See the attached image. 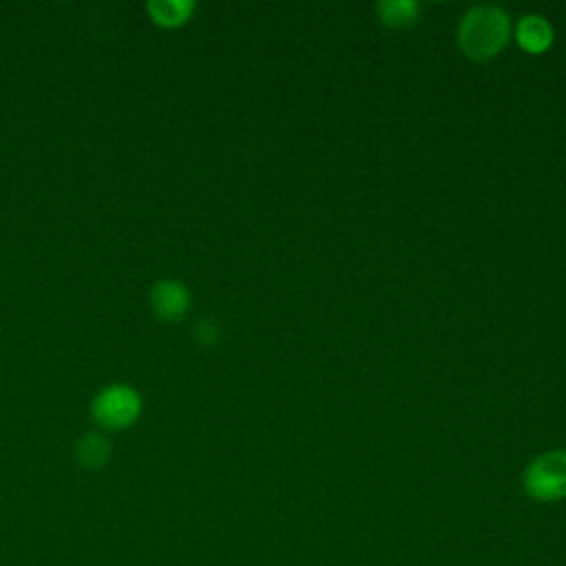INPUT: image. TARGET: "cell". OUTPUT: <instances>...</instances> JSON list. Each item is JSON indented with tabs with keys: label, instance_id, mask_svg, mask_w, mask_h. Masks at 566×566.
<instances>
[{
	"label": "cell",
	"instance_id": "cell-1",
	"mask_svg": "<svg viewBox=\"0 0 566 566\" xmlns=\"http://www.w3.org/2000/svg\"><path fill=\"white\" fill-rule=\"evenodd\" d=\"M509 35V13L495 4H478L469 9L458 27V44L473 60H489L497 55Z\"/></svg>",
	"mask_w": 566,
	"mask_h": 566
},
{
	"label": "cell",
	"instance_id": "cell-2",
	"mask_svg": "<svg viewBox=\"0 0 566 566\" xmlns=\"http://www.w3.org/2000/svg\"><path fill=\"white\" fill-rule=\"evenodd\" d=\"M522 486L535 502L566 500V451L551 449L535 455L522 473Z\"/></svg>",
	"mask_w": 566,
	"mask_h": 566
},
{
	"label": "cell",
	"instance_id": "cell-3",
	"mask_svg": "<svg viewBox=\"0 0 566 566\" xmlns=\"http://www.w3.org/2000/svg\"><path fill=\"white\" fill-rule=\"evenodd\" d=\"M91 411L99 424L108 429H122L137 420L142 411V396L126 382H113L95 394Z\"/></svg>",
	"mask_w": 566,
	"mask_h": 566
},
{
	"label": "cell",
	"instance_id": "cell-4",
	"mask_svg": "<svg viewBox=\"0 0 566 566\" xmlns=\"http://www.w3.org/2000/svg\"><path fill=\"white\" fill-rule=\"evenodd\" d=\"M153 312L164 321L181 318L190 307V292L177 279H159L153 283L148 294Z\"/></svg>",
	"mask_w": 566,
	"mask_h": 566
},
{
	"label": "cell",
	"instance_id": "cell-5",
	"mask_svg": "<svg viewBox=\"0 0 566 566\" xmlns=\"http://www.w3.org/2000/svg\"><path fill=\"white\" fill-rule=\"evenodd\" d=\"M517 42L528 53H544L553 44V27L546 18L528 13L517 22Z\"/></svg>",
	"mask_w": 566,
	"mask_h": 566
},
{
	"label": "cell",
	"instance_id": "cell-6",
	"mask_svg": "<svg viewBox=\"0 0 566 566\" xmlns=\"http://www.w3.org/2000/svg\"><path fill=\"white\" fill-rule=\"evenodd\" d=\"M150 18L161 27H179L195 11L192 0H150L146 4Z\"/></svg>",
	"mask_w": 566,
	"mask_h": 566
},
{
	"label": "cell",
	"instance_id": "cell-7",
	"mask_svg": "<svg viewBox=\"0 0 566 566\" xmlns=\"http://www.w3.org/2000/svg\"><path fill=\"white\" fill-rule=\"evenodd\" d=\"M376 11L389 27H409L418 20L420 7L413 0H382L376 4Z\"/></svg>",
	"mask_w": 566,
	"mask_h": 566
},
{
	"label": "cell",
	"instance_id": "cell-8",
	"mask_svg": "<svg viewBox=\"0 0 566 566\" xmlns=\"http://www.w3.org/2000/svg\"><path fill=\"white\" fill-rule=\"evenodd\" d=\"M75 455L77 460L88 467V469H97L102 467L108 455H111V444L104 436L99 433H84L80 440H77V447H75Z\"/></svg>",
	"mask_w": 566,
	"mask_h": 566
},
{
	"label": "cell",
	"instance_id": "cell-9",
	"mask_svg": "<svg viewBox=\"0 0 566 566\" xmlns=\"http://www.w3.org/2000/svg\"><path fill=\"white\" fill-rule=\"evenodd\" d=\"M195 336H197V340H201L206 345H212V343L219 340V327L208 318L199 321L197 327H195Z\"/></svg>",
	"mask_w": 566,
	"mask_h": 566
}]
</instances>
